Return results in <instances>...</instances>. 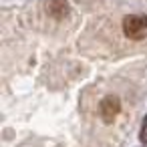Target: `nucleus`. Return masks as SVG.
<instances>
[{
	"label": "nucleus",
	"instance_id": "1",
	"mask_svg": "<svg viewBox=\"0 0 147 147\" xmlns=\"http://www.w3.org/2000/svg\"><path fill=\"white\" fill-rule=\"evenodd\" d=\"M123 32L131 40H141L147 36V16L145 14H129L123 18Z\"/></svg>",
	"mask_w": 147,
	"mask_h": 147
},
{
	"label": "nucleus",
	"instance_id": "2",
	"mask_svg": "<svg viewBox=\"0 0 147 147\" xmlns=\"http://www.w3.org/2000/svg\"><path fill=\"white\" fill-rule=\"evenodd\" d=\"M119 111H121V101L115 95H107L99 105V113H101V119L105 123H113L115 117L119 115Z\"/></svg>",
	"mask_w": 147,
	"mask_h": 147
},
{
	"label": "nucleus",
	"instance_id": "3",
	"mask_svg": "<svg viewBox=\"0 0 147 147\" xmlns=\"http://www.w3.org/2000/svg\"><path fill=\"white\" fill-rule=\"evenodd\" d=\"M47 10L53 18H65L69 14V4H67V0H49Z\"/></svg>",
	"mask_w": 147,
	"mask_h": 147
},
{
	"label": "nucleus",
	"instance_id": "4",
	"mask_svg": "<svg viewBox=\"0 0 147 147\" xmlns=\"http://www.w3.org/2000/svg\"><path fill=\"white\" fill-rule=\"evenodd\" d=\"M139 139H141V143H147V117L143 119V125H141V133H139Z\"/></svg>",
	"mask_w": 147,
	"mask_h": 147
}]
</instances>
